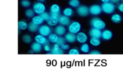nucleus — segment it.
<instances>
[{"label":"nucleus","mask_w":123,"mask_h":70,"mask_svg":"<svg viewBox=\"0 0 123 70\" xmlns=\"http://www.w3.org/2000/svg\"><path fill=\"white\" fill-rule=\"evenodd\" d=\"M90 24L93 27L100 30L104 29L106 26L105 22L100 18L97 17H95L91 19Z\"/></svg>","instance_id":"nucleus-1"},{"label":"nucleus","mask_w":123,"mask_h":70,"mask_svg":"<svg viewBox=\"0 0 123 70\" xmlns=\"http://www.w3.org/2000/svg\"><path fill=\"white\" fill-rule=\"evenodd\" d=\"M102 12L107 14L112 13L115 10V5L110 2L103 3L101 6Z\"/></svg>","instance_id":"nucleus-2"},{"label":"nucleus","mask_w":123,"mask_h":70,"mask_svg":"<svg viewBox=\"0 0 123 70\" xmlns=\"http://www.w3.org/2000/svg\"><path fill=\"white\" fill-rule=\"evenodd\" d=\"M81 29V25L80 23L74 21L70 23L68 26V31L70 33L77 34L78 33Z\"/></svg>","instance_id":"nucleus-3"},{"label":"nucleus","mask_w":123,"mask_h":70,"mask_svg":"<svg viewBox=\"0 0 123 70\" xmlns=\"http://www.w3.org/2000/svg\"><path fill=\"white\" fill-rule=\"evenodd\" d=\"M33 10L36 13L41 14L45 12L46 7L42 2L38 1L33 4Z\"/></svg>","instance_id":"nucleus-4"},{"label":"nucleus","mask_w":123,"mask_h":70,"mask_svg":"<svg viewBox=\"0 0 123 70\" xmlns=\"http://www.w3.org/2000/svg\"><path fill=\"white\" fill-rule=\"evenodd\" d=\"M38 31L39 34L45 37L49 36L51 34V29L49 25L46 24L40 26L38 29Z\"/></svg>","instance_id":"nucleus-5"},{"label":"nucleus","mask_w":123,"mask_h":70,"mask_svg":"<svg viewBox=\"0 0 123 70\" xmlns=\"http://www.w3.org/2000/svg\"><path fill=\"white\" fill-rule=\"evenodd\" d=\"M89 13L93 15H98L100 14L102 10L101 7L97 4H94L89 8Z\"/></svg>","instance_id":"nucleus-6"},{"label":"nucleus","mask_w":123,"mask_h":70,"mask_svg":"<svg viewBox=\"0 0 123 70\" xmlns=\"http://www.w3.org/2000/svg\"><path fill=\"white\" fill-rule=\"evenodd\" d=\"M76 12L80 16H86L89 13V8L86 6L81 5L77 8Z\"/></svg>","instance_id":"nucleus-7"},{"label":"nucleus","mask_w":123,"mask_h":70,"mask_svg":"<svg viewBox=\"0 0 123 70\" xmlns=\"http://www.w3.org/2000/svg\"><path fill=\"white\" fill-rule=\"evenodd\" d=\"M50 16H55L59 18L60 17V7L57 4H53L50 7Z\"/></svg>","instance_id":"nucleus-8"},{"label":"nucleus","mask_w":123,"mask_h":70,"mask_svg":"<svg viewBox=\"0 0 123 70\" xmlns=\"http://www.w3.org/2000/svg\"><path fill=\"white\" fill-rule=\"evenodd\" d=\"M89 34L91 37L97 38L99 39L100 37H101L102 32L100 29L93 27L90 30L89 32Z\"/></svg>","instance_id":"nucleus-9"},{"label":"nucleus","mask_w":123,"mask_h":70,"mask_svg":"<svg viewBox=\"0 0 123 70\" xmlns=\"http://www.w3.org/2000/svg\"><path fill=\"white\" fill-rule=\"evenodd\" d=\"M76 40L80 43H85L87 40V36L84 32H79L76 35Z\"/></svg>","instance_id":"nucleus-10"},{"label":"nucleus","mask_w":123,"mask_h":70,"mask_svg":"<svg viewBox=\"0 0 123 70\" xmlns=\"http://www.w3.org/2000/svg\"><path fill=\"white\" fill-rule=\"evenodd\" d=\"M50 52L52 54H63V50L61 48L60 45H59L57 43H55L53 45L52 48L50 50Z\"/></svg>","instance_id":"nucleus-11"},{"label":"nucleus","mask_w":123,"mask_h":70,"mask_svg":"<svg viewBox=\"0 0 123 70\" xmlns=\"http://www.w3.org/2000/svg\"><path fill=\"white\" fill-rule=\"evenodd\" d=\"M35 40L36 42L40 44L41 45H44L45 44H48V39L45 37V36L39 34L37 35L35 37Z\"/></svg>","instance_id":"nucleus-12"},{"label":"nucleus","mask_w":123,"mask_h":70,"mask_svg":"<svg viewBox=\"0 0 123 70\" xmlns=\"http://www.w3.org/2000/svg\"><path fill=\"white\" fill-rule=\"evenodd\" d=\"M66 29L63 25H59L55 27L54 29V32L56 34L59 36H62L64 35L66 33Z\"/></svg>","instance_id":"nucleus-13"},{"label":"nucleus","mask_w":123,"mask_h":70,"mask_svg":"<svg viewBox=\"0 0 123 70\" xmlns=\"http://www.w3.org/2000/svg\"><path fill=\"white\" fill-rule=\"evenodd\" d=\"M59 23L61 25L65 26L70 24V20L69 17L65 15H61L59 17Z\"/></svg>","instance_id":"nucleus-14"},{"label":"nucleus","mask_w":123,"mask_h":70,"mask_svg":"<svg viewBox=\"0 0 123 70\" xmlns=\"http://www.w3.org/2000/svg\"><path fill=\"white\" fill-rule=\"evenodd\" d=\"M64 38L66 41L70 43H73L76 40V35L74 34L69 32L65 35Z\"/></svg>","instance_id":"nucleus-15"},{"label":"nucleus","mask_w":123,"mask_h":70,"mask_svg":"<svg viewBox=\"0 0 123 70\" xmlns=\"http://www.w3.org/2000/svg\"><path fill=\"white\" fill-rule=\"evenodd\" d=\"M112 32L110 30H105L102 32L101 37L105 40H110L112 37Z\"/></svg>","instance_id":"nucleus-16"},{"label":"nucleus","mask_w":123,"mask_h":70,"mask_svg":"<svg viewBox=\"0 0 123 70\" xmlns=\"http://www.w3.org/2000/svg\"><path fill=\"white\" fill-rule=\"evenodd\" d=\"M47 22L48 25L49 26H55L58 23H59V18L55 16H50L49 19L47 21Z\"/></svg>","instance_id":"nucleus-17"},{"label":"nucleus","mask_w":123,"mask_h":70,"mask_svg":"<svg viewBox=\"0 0 123 70\" xmlns=\"http://www.w3.org/2000/svg\"><path fill=\"white\" fill-rule=\"evenodd\" d=\"M31 49L35 53H39L42 49V45L37 42H34L31 46Z\"/></svg>","instance_id":"nucleus-18"},{"label":"nucleus","mask_w":123,"mask_h":70,"mask_svg":"<svg viewBox=\"0 0 123 70\" xmlns=\"http://www.w3.org/2000/svg\"><path fill=\"white\" fill-rule=\"evenodd\" d=\"M44 20L40 16V15H37L34 16L32 19V22L37 25L41 24Z\"/></svg>","instance_id":"nucleus-19"},{"label":"nucleus","mask_w":123,"mask_h":70,"mask_svg":"<svg viewBox=\"0 0 123 70\" xmlns=\"http://www.w3.org/2000/svg\"><path fill=\"white\" fill-rule=\"evenodd\" d=\"M111 20L114 23H119L122 21V17L119 14L115 13L111 16Z\"/></svg>","instance_id":"nucleus-20"},{"label":"nucleus","mask_w":123,"mask_h":70,"mask_svg":"<svg viewBox=\"0 0 123 70\" xmlns=\"http://www.w3.org/2000/svg\"><path fill=\"white\" fill-rule=\"evenodd\" d=\"M28 24H27L26 22L24 21L21 20L18 23V29L20 30H25L28 28Z\"/></svg>","instance_id":"nucleus-21"},{"label":"nucleus","mask_w":123,"mask_h":70,"mask_svg":"<svg viewBox=\"0 0 123 70\" xmlns=\"http://www.w3.org/2000/svg\"><path fill=\"white\" fill-rule=\"evenodd\" d=\"M38 25L33 23L32 22L30 23L28 25V30L32 33L36 32L38 29Z\"/></svg>","instance_id":"nucleus-22"},{"label":"nucleus","mask_w":123,"mask_h":70,"mask_svg":"<svg viewBox=\"0 0 123 70\" xmlns=\"http://www.w3.org/2000/svg\"><path fill=\"white\" fill-rule=\"evenodd\" d=\"M59 36L58 35L55 34H50L49 36H48V39L52 43H56Z\"/></svg>","instance_id":"nucleus-23"},{"label":"nucleus","mask_w":123,"mask_h":70,"mask_svg":"<svg viewBox=\"0 0 123 70\" xmlns=\"http://www.w3.org/2000/svg\"><path fill=\"white\" fill-rule=\"evenodd\" d=\"M89 42L91 45L95 47L98 46L100 44V41L99 39L97 38H94V37H91L90 39Z\"/></svg>","instance_id":"nucleus-24"},{"label":"nucleus","mask_w":123,"mask_h":70,"mask_svg":"<svg viewBox=\"0 0 123 70\" xmlns=\"http://www.w3.org/2000/svg\"><path fill=\"white\" fill-rule=\"evenodd\" d=\"M73 12H73V9L72 8H69V7L64 9L63 11V12H62L63 14L64 15L66 16L69 17L73 15Z\"/></svg>","instance_id":"nucleus-25"},{"label":"nucleus","mask_w":123,"mask_h":70,"mask_svg":"<svg viewBox=\"0 0 123 70\" xmlns=\"http://www.w3.org/2000/svg\"><path fill=\"white\" fill-rule=\"evenodd\" d=\"M69 4L72 7L78 8L80 5V2L79 0H70Z\"/></svg>","instance_id":"nucleus-26"},{"label":"nucleus","mask_w":123,"mask_h":70,"mask_svg":"<svg viewBox=\"0 0 123 70\" xmlns=\"http://www.w3.org/2000/svg\"><path fill=\"white\" fill-rule=\"evenodd\" d=\"M35 12L33 10L28 9L25 11V15L28 18H33L35 16Z\"/></svg>","instance_id":"nucleus-27"},{"label":"nucleus","mask_w":123,"mask_h":70,"mask_svg":"<svg viewBox=\"0 0 123 70\" xmlns=\"http://www.w3.org/2000/svg\"><path fill=\"white\" fill-rule=\"evenodd\" d=\"M22 40L24 43L26 44H29L32 41V38L30 35L25 34L23 36Z\"/></svg>","instance_id":"nucleus-28"},{"label":"nucleus","mask_w":123,"mask_h":70,"mask_svg":"<svg viewBox=\"0 0 123 70\" xmlns=\"http://www.w3.org/2000/svg\"><path fill=\"white\" fill-rule=\"evenodd\" d=\"M80 50L82 52L87 53L89 51V47L88 44L86 43H84L81 46Z\"/></svg>","instance_id":"nucleus-29"},{"label":"nucleus","mask_w":123,"mask_h":70,"mask_svg":"<svg viewBox=\"0 0 123 70\" xmlns=\"http://www.w3.org/2000/svg\"><path fill=\"white\" fill-rule=\"evenodd\" d=\"M20 4L22 5V6L25 8H27L30 6L31 2L28 0H22L21 1Z\"/></svg>","instance_id":"nucleus-30"},{"label":"nucleus","mask_w":123,"mask_h":70,"mask_svg":"<svg viewBox=\"0 0 123 70\" xmlns=\"http://www.w3.org/2000/svg\"><path fill=\"white\" fill-rule=\"evenodd\" d=\"M40 15L42 18V19H43L44 21H46L49 19V18L50 16V15L49 13H48V12H44L43 13H41V14H40Z\"/></svg>","instance_id":"nucleus-31"},{"label":"nucleus","mask_w":123,"mask_h":70,"mask_svg":"<svg viewBox=\"0 0 123 70\" xmlns=\"http://www.w3.org/2000/svg\"><path fill=\"white\" fill-rule=\"evenodd\" d=\"M65 38H64L63 37H61V36H59V38H58V40L57 42V44H58L59 45H60V46L64 44H65Z\"/></svg>","instance_id":"nucleus-32"},{"label":"nucleus","mask_w":123,"mask_h":70,"mask_svg":"<svg viewBox=\"0 0 123 70\" xmlns=\"http://www.w3.org/2000/svg\"><path fill=\"white\" fill-rule=\"evenodd\" d=\"M68 53L70 55H78L79 54V51L77 49L72 48L69 50Z\"/></svg>","instance_id":"nucleus-33"},{"label":"nucleus","mask_w":123,"mask_h":70,"mask_svg":"<svg viewBox=\"0 0 123 70\" xmlns=\"http://www.w3.org/2000/svg\"><path fill=\"white\" fill-rule=\"evenodd\" d=\"M43 48H44V50L47 52H49L51 49L50 48V46L49 44L44 45L43 47Z\"/></svg>","instance_id":"nucleus-34"},{"label":"nucleus","mask_w":123,"mask_h":70,"mask_svg":"<svg viewBox=\"0 0 123 70\" xmlns=\"http://www.w3.org/2000/svg\"><path fill=\"white\" fill-rule=\"evenodd\" d=\"M60 47H61V48L63 50H67V49H69V46L67 44H64L61 45Z\"/></svg>","instance_id":"nucleus-35"},{"label":"nucleus","mask_w":123,"mask_h":70,"mask_svg":"<svg viewBox=\"0 0 123 70\" xmlns=\"http://www.w3.org/2000/svg\"><path fill=\"white\" fill-rule=\"evenodd\" d=\"M89 54L91 55H99V54H100L101 53L98 50H93L91 51Z\"/></svg>","instance_id":"nucleus-36"},{"label":"nucleus","mask_w":123,"mask_h":70,"mask_svg":"<svg viewBox=\"0 0 123 70\" xmlns=\"http://www.w3.org/2000/svg\"><path fill=\"white\" fill-rule=\"evenodd\" d=\"M118 9L122 12H123V2L120 4L118 6Z\"/></svg>","instance_id":"nucleus-37"},{"label":"nucleus","mask_w":123,"mask_h":70,"mask_svg":"<svg viewBox=\"0 0 123 70\" xmlns=\"http://www.w3.org/2000/svg\"><path fill=\"white\" fill-rule=\"evenodd\" d=\"M120 0H110L111 2H112L113 3H117L119 2Z\"/></svg>","instance_id":"nucleus-38"},{"label":"nucleus","mask_w":123,"mask_h":70,"mask_svg":"<svg viewBox=\"0 0 123 70\" xmlns=\"http://www.w3.org/2000/svg\"><path fill=\"white\" fill-rule=\"evenodd\" d=\"M101 1L103 3H106V2H109V1H110V0H101Z\"/></svg>","instance_id":"nucleus-39"},{"label":"nucleus","mask_w":123,"mask_h":70,"mask_svg":"<svg viewBox=\"0 0 123 70\" xmlns=\"http://www.w3.org/2000/svg\"><path fill=\"white\" fill-rule=\"evenodd\" d=\"M38 2H44L46 0H37Z\"/></svg>","instance_id":"nucleus-40"},{"label":"nucleus","mask_w":123,"mask_h":70,"mask_svg":"<svg viewBox=\"0 0 123 70\" xmlns=\"http://www.w3.org/2000/svg\"><path fill=\"white\" fill-rule=\"evenodd\" d=\"M122 2H123V0H122Z\"/></svg>","instance_id":"nucleus-41"}]
</instances>
